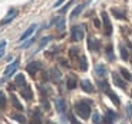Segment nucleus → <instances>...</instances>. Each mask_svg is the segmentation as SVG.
<instances>
[{
  "mask_svg": "<svg viewBox=\"0 0 132 124\" xmlns=\"http://www.w3.org/2000/svg\"><path fill=\"white\" fill-rule=\"evenodd\" d=\"M75 113L80 115L81 118H88L91 114V107H89L88 101H80V103L75 104Z\"/></svg>",
  "mask_w": 132,
  "mask_h": 124,
  "instance_id": "1",
  "label": "nucleus"
},
{
  "mask_svg": "<svg viewBox=\"0 0 132 124\" xmlns=\"http://www.w3.org/2000/svg\"><path fill=\"white\" fill-rule=\"evenodd\" d=\"M71 39L74 41H81L84 39V29L81 26H74L71 29Z\"/></svg>",
  "mask_w": 132,
  "mask_h": 124,
  "instance_id": "2",
  "label": "nucleus"
},
{
  "mask_svg": "<svg viewBox=\"0 0 132 124\" xmlns=\"http://www.w3.org/2000/svg\"><path fill=\"white\" fill-rule=\"evenodd\" d=\"M101 17H102L104 32H105V34H106V36H111V33H112V26H111V20H109L106 12H102V13H101Z\"/></svg>",
  "mask_w": 132,
  "mask_h": 124,
  "instance_id": "3",
  "label": "nucleus"
},
{
  "mask_svg": "<svg viewBox=\"0 0 132 124\" xmlns=\"http://www.w3.org/2000/svg\"><path fill=\"white\" fill-rule=\"evenodd\" d=\"M17 67H19V59H16V60L13 61V64H9V66L6 67L4 74H3V80H4V78H7V77H10V76L16 71V69H17Z\"/></svg>",
  "mask_w": 132,
  "mask_h": 124,
  "instance_id": "4",
  "label": "nucleus"
},
{
  "mask_svg": "<svg viewBox=\"0 0 132 124\" xmlns=\"http://www.w3.org/2000/svg\"><path fill=\"white\" fill-rule=\"evenodd\" d=\"M40 67H41L40 63H37V61H31V63L27 64L26 70H27V73H29V74L34 76V74H37V71L40 70Z\"/></svg>",
  "mask_w": 132,
  "mask_h": 124,
  "instance_id": "5",
  "label": "nucleus"
},
{
  "mask_svg": "<svg viewBox=\"0 0 132 124\" xmlns=\"http://www.w3.org/2000/svg\"><path fill=\"white\" fill-rule=\"evenodd\" d=\"M37 27H38V24H31V26H30L29 29H27L26 32H24L23 34H21V37H20V41H21V43H23V41L26 40L27 37H30V36H31L33 33L36 32V29H37Z\"/></svg>",
  "mask_w": 132,
  "mask_h": 124,
  "instance_id": "6",
  "label": "nucleus"
},
{
  "mask_svg": "<svg viewBox=\"0 0 132 124\" xmlns=\"http://www.w3.org/2000/svg\"><path fill=\"white\" fill-rule=\"evenodd\" d=\"M100 46H101L100 40L92 39V37L88 39V49L91 50V52H98V50H100Z\"/></svg>",
  "mask_w": 132,
  "mask_h": 124,
  "instance_id": "7",
  "label": "nucleus"
},
{
  "mask_svg": "<svg viewBox=\"0 0 132 124\" xmlns=\"http://www.w3.org/2000/svg\"><path fill=\"white\" fill-rule=\"evenodd\" d=\"M81 89L85 93H94V86L91 84L89 80H82L81 81Z\"/></svg>",
  "mask_w": 132,
  "mask_h": 124,
  "instance_id": "8",
  "label": "nucleus"
},
{
  "mask_svg": "<svg viewBox=\"0 0 132 124\" xmlns=\"http://www.w3.org/2000/svg\"><path fill=\"white\" fill-rule=\"evenodd\" d=\"M16 14H17V10L12 9V10H10V12H9V13H7V14H6V17H4L3 20H2V26H4V24H7V23H9L10 20H13V19L16 17Z\"/></svg>",
  "mask_w": 132,
  "mask_h": 124,
  "instance_id": "9",
  "label": "nucleus"
},
{
  "mask_svg": "<svg viewBox=\"0 0 132 124\" xmlns=\"http://www.w3.org/2000/svg\"><path fill=\"white\" fill-rule=\"evenodd\" d=\"M112 81H114L115 86L121 87V89H123V87H125V81H123L122 78L119 77V74H117V73H114V74H112Z\"/></svg>",
  "mask_w": 132,
  "mask_h": 124,
  "instance_id": "10",
  "label": "nucleus"
},
{
  "mask_svg": "<svg viewBox=\"0 0 132 124\" xmlns=\"http://www.w3.org/2000/svg\"><path fill=\"white\" fill-rule=\"evenodd\" d=\"M95 74H97L98 77H104V76L106 74V67L101 63L97 64V66H95Z\"/></svg>",
  "mask_w": 132,
  "mask_h": 124,
  "instance_id": "11",
  "label": "nucleus"
},
{
  "mask_svg": "<svg viewBox=\"0 0 132 124\" xmlns=\"http://www.w3.org/2000/svg\"><path fill=\"white\" fill-rule=\"evenodd\" d=\"M21 96H23L24 98H26V100H30V98L33 97V93H31V87L30 86H24L23 89H21Z\"/></svg>",
  "mask_w": 132,
  "mask_h": 124,
  "instance_id": "12",
  "label": "nucleus"
},
{
  "mask_svg": "<svg viewBox=\"0 0 132 124\" xmlns=\"http://www.w3.org/2000/svg\"><path fill=\"white\" fill-rule=\"evenodd\" d=\"M115 118H117V114H115L112 110H106V111H105V120H106L105 123L106 124H112Z\"/></svg>",
  "mask_w": 132,
  "mask_h": 124,
  "instance_id": "13",
  "label": "nucleus"
},
{
  "mask_svg": "<svg viewBox=\"0 0 132 124\" xmlns=\"http://www.w3.org/2000/svg\"><path fill=\"white\" fill-rule=\"evenodd\" d=\"M67 87H68L70 90H72V89L77 87V77H75L74 74L68 77V80H67Z\"/></svg>",
  "mask_w": 132,
  "mask_h": 124,
  "instance_id": "14",
  "label": "nucleus"
},
{
  "mask_svg": "<svg viewBox=\"0 0 132 124\" xmlns=\"http://www.w3.org/2000/svg\"><path fill=\"white\" fill-rule=\"evenodd\" d=\"M12 118L13 120H16L17 123H20V124H26L27 121H26V117L24 115H21L20 113H13L12 114Z\"/></svg>",
  "mask_w": 132,
  "mask_h": 124,
  "instance_id": "15",
  "label": "nucleus"
},
{
  "mask_svg": "<svg viewBox=\"0 0 132 124\" xmlns=\"http://www.w3.org/2000/svg\"><path fill=\"white\" fill-rule=\"evenodd\" d=\"M111 13L114 14V17L119 19V20H123V19H125V12H122V10H119V9H111Z\"/></svg>",
  "mask_w": 132,
  "mask_h": 124,
  "instance_id": "16",
  "label": "nucleus"
},
{
  "mask_svg": "<svg viewBox=\"0 0 132 124\" xmlns=\"http://www.w3.org/2000/svg\"><path fill=\"white\" fill-rule=\"evenodd\" d=\"M55 27H57L60 32H63V30L65 29V19H64V17H58L57 20H55Z\"/></svg>",
  "mask_w": 132,
  "mask_h": 124,
  "instance_id": "17",
  "label": "nucleus"
},
{
  "mask_svg": "<svg viewBox=\"0 0 132 124\" xmlns=\"http://www.w3.org/2000/svg\"><path fill=\"white\" fill-rule=\"evenodd\" d=\"M55 107H57V110L60 113H64V110H65V101L63 98H57L55 100Z\"/></svg>",
  "mask_w": 132,
  "mask_h": 124,
  "instance_id": "18",
  "label": "nucleus"
},
{
  "mask_svg": "<svg viewBox=\"0 0 132 124\" xmlns=\"http://www.w3.org/2000/svg\"><path fill=\"white\" fill-rule=\"evenodd\" d=\"M50 73H51V76H50V78H51V81H54V83H55V81H58V80L61 78V73L58 71L57 69H53Z\"/></svg>",
  "mask_w": 132,
  "mask_h": 124,
  "instance_id": "19",
  "label": "nucleus"
},
{
  "mask_svg": "<svg viewBox=\"0 0 132 124\" xmlns=\"http://www.w3.org/2000/svg\"><path fill=\"white\" fill-rule=\"evenodd\" d=\"M84 7H85V4H80V6H77L74 10H72V13H71V16H70V17H71V19H75V17H77V16L84 10Z\"/></svg>",
  "mask_w": 132,
  "mask_h": 124,
  "instance_id": "20",
  "label": "nucleus"
},
{
  "mask_svg": "<svg viewBox=\"0 0 132 124\" xmlns=\"http://www.w3.org/2000/svg\"><path fill=\"white\" fill-rule=\"evenodd\" d=\"M106 94L109 96V98H111V100H112V103H114L115 106H119V98H118V96L115 94V93H112L111 90H109V91L106 93Z\"/></svg>",
  "mask_w": 132,
  "mask_h": 124,
  "instance_id": "21",
  "label": "nucleus"
},
{
  "mask_svg": "<svg viewBox=\"0 0 132 124\" xmlns=\"http://www.w3.org/2000/svg\"><path fill=\"white\" fill-rule=\"evenodd\" d=\"M80 69L82 70V71H85V70L88 69V64H87L85 56H81V57H80Z\"/></svg>",
  "mask_w": 132,
  "mask_h": 124,
  "instance_id": "22",
  "label": "nucleus"
},
{
  "mask_svg": "<svg viewBox=\"0 0 132 124\" xmlns=\"http://www.w3.org/2000/svg\"><path fill=\"white\" fill-rule=\"evenodd\" d=\"M12 104L14 106V108H17V110H23V106H21V104L19 103L17 97H16V96H13V94H12Z\"/></svg>",
  "mask_w": 132,
  "mask_h": 124,
  "instance_id": "23",
  "label": "nucleus"
},
{
  "mask_svg": "<svg viewBox=\"0 0 132 124\" xmlns=\"http://www.w3.org/2000/svg\"><path fill=\"white\" fill-rule=\"evenodd\" d=\"M24 81H26V78H24L23 74L16 76V78H14V84H16V86H19V84H24Z\"/></svg>",
  "mask_w": 132,
  "mask_h": 124,
  "instance_id": "24",
  "label": "nucleus"
},
{
  "mask_svg": "<svg viewBox=\"0 0 132 124\" xmlns=\"http://www.w3.org/2000/svg\"><path fill=\"white\" fill-rule=\"evenodd\" d=\"M121 74H122V76H123V78H126L128 81H132V76H131V73H129L128 70L121 69Z\"/></svg>",
  "mask_w": 132,
  "mask_h": 124,
  "instance_id": "25",
  "label": "nucleus"
},
{
  "mask_svg": "<svg viewBox=\"0 0 132 124\" xmlns=\"http://www.w3.org/2000/svg\"><path fill=\"white\" fill-rule=\"evenodd\" d=\"M51 39H53V37H51V36H47V37H44V39H41V43H40V47H38V50H41V49H43V47H44V46H46V44H47V43H48V41H50V40H51Z\"/></svg>",
  "mask_w": 132,
  "mask_h": 124,
  "instance_id": "26",
  "label": "nucleus"
},
{
  "mask_svg": "<svg viewBox=\"0 0 132 124\" xmlns=\"http://www.w3.org/2000/svg\"><path fill=\"white\" fill-rule=\"evenodd\" d=\"M92 121H94L95 124H104V123H102V120H101V117H100V114H98V113H94V115H92Z\"/></svg>",
  "mask_w": 132,
  "mask_h": 124,
  "instance_id": "27",
  "label": "nucleus"
},
{
  "mask_svg": "<svg viewBox=\"0 0 132 124\" xmlns=\"http://www.w3.org/2000/svg\"><path fill=\"white\" fill-rule=\"evenodd\" d=\"M100 87H101V90H102V91H105V93L109 91V86H108V83H105V81H101Z\"/></svg>",
  "mask_w": 132,
  "mask_h": 124,
  "instance_id": "28",
  "label": "nucleus"
},
{
  "mask_svg": "<svg viewBox=\"0 0 132 124\" xmlns=\"http://www.w3.org/2000/svg\"><path fill=\"white\" fill-rule=\"evenodd\" d=\"M121 57H122L123 60H128V57H129V54H128V52H126V49H123L122 46H121Z\"/></svg>",
  "mask_w": 132,
  "mask_h": 124,
  "instance_id": "29",
  "label": "nucleus"
},
{
  "mask_svg": "<svg viewBox=\"0 0 132 124\" xmlns=\"http://www.w3.org/2000/svg\"><path fill=\"white\" fill-rule=\"evenodd\" d=\"M4 106H6V97H4L3 93L0 91V108H3Z\"/></svg>",
  "mask_w": 132,
  "mask_h": 124,
  "instance_id": "30",
  "label": "nucleus"
},
{
  "mask_svg": "<svg viewBox=\"0 0 132 124\" xmlns=\"http://www.w3.org/2000/svg\"><path fill=\"white\" fill-rule=\"evenodd\" d=\"M34 40H36L34 37H30L29 40L26 41V43H23V44H21V47H23V49H27V47H29V46H30V44H31V43H34Z\"/></svg>",
  "mask_w": 132,
  "mask_h": 124,
  "instance_id": "31",
  "label": "nucleus"
},
{
  "mask_svg": "<svg viewBox=\"0 0 132 124\" xmlns=\"http://www.w3.org/2000/svg\"><path fill=\"white\" fill-rule=\"evenodd\" d=\"M106 56H108L109 60H112V59H114V54H112V46H111V44L106 47Z\"/></svg>",
  "mask_w": 132,
  "mask_h": 124,
  "instance_id": "32",
  "label": "nucleus"
},
{
  "mask_svg": "<svg viewBox=\"0 0 132 124\" xmlns=\"http://www.w3.org/2000/svg\"><path fill=\"white\" fill-rule=\"evenodd\" d=\"M77 54H78V49L77 47H72V49L70 50V56H71V57H75Z\"/></svg>",
  "mask_w": 132,
  "mask_h": 124,
  "instance_id": "33",
  "label": "nucleus"
},
{
  "mask_svg": "<svg viewBox=\"0 0 132 124\" xmlns=\"http://www.w3.org/2000/svg\"><path fill=\"white\" fill-rule=\"evenodd\" d=\"M74 2H75V0H71V2H68V3H67V4H65V7H63V9H61V10H60V12H61V13H64V12H67V9H68V7H70V6H71V4H72V3H74Z\"/></svg>",
  "mask_w": 132,
  "mask_h": 124,
  "instance_id": "34",
  "label": "nucleus"
},
{
  "mask_svg": "<svg viewBox=\"0 0 132 124\" xmlns=\"http://www.w3.org/2000/svg\"><path fill=\"white\" fill-rule=\"evenodd\" d=\"M70 121H71V124H81V123H78L77 118H75L72 114H70Z\"/></svg>",
  "mask_w": 132,
  "mask_h": 124,
  "instance_id": "35",
  "label": "nucleus"
},
{
  "mask_svg": "<svg viewBox=\"0 0 132 124\" xmlns=\"http://www.w3.org/2000/svg\"><path fill=\"white\" fill-rule=\"evenodd\" d=\"M31 124H41V120L38 118V115H36V118L31 121Z\"/></svg>",
  "mask_w": 132,
  "mask_h": 124,
  "instance_id": "36",
  "label": "nucleus"
},
{
  "mask_svg": "<svg viewBox=\"0 0 132 124\" xmlns=\"http://www.w3.org/2000/svg\"><path fill=\"white\" fill-rule=\"evenodd\" d=\"M128 114H129V117L132 118V104H129V106H128Z\"/></svg>",
  "mask_w": 132,
  "mask_h": 124,
  "instance_id": "37",
  "label": "nucleus"
},
{
  "mask_svg": "<svg viewBox=\"0 0 132 124\" xmlns=\"http://www.w3.org/2000/svg\"><path fill=\"white\" fill-rule=\"evenodd\" d=\"M63 2H64V0H57V2H55V3H54V7H58V6H60V4H61V3H63Z\"/></svg>",
  "mask_w": 132,
  "mask_h": 124,
  "instance_id": "38",
  "label": "nucleus"
},
{
  "mask_svg": "<svg viewBox=\"0 0 132 124\" xmlns=\"http://www.w3.org/2000/svg\"><path fill=\"white\" fill-rule=\"evenodd\" d=\"M4 46H6V41H2V43H0V52H3Z\"/></svg>",
  "mask_w": 132,
  "mask_h": 124,
  "instance_id": "39",
  "label": "nucleus"
},
{
  "mask_svg": "<svg viewBox=\"0 0 132 124\" xmlns=\"http://www.w3.org/2000/svg\"><path fill=\"white\" fill-rule=\"evenodd\" d=\"M94 24H95L97 27H100V20H97V19H95V20H94Z\"/></svg>",
  "mask_w": 132,
  "mask_h": 124,
  "instance_id": "40",
  "label": "nucleus"
},
{
  "mask_svg": "<svg viewBox=\"0 0 132 124\" xmlns=\"http://www.w3.org/2000/svg\"><path fill=\"white\" fill-rule=\"evenodd\" d=\"M47 124H55L54 121H47Z\"/></svg>",
  "mask_w": 132,
  "mask_h": 124,
  "instance_id": "41",
  "label": "nucleus"
}]
</instances>
